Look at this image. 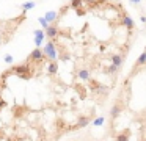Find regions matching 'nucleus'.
<instances>
[{
	"label": "nucleus",
	"mask_w": 146,
	"mask_h": 141,
	"mask_svg": "<svg viewBox=\"0 0 146 141\" xmlns=\"http://www.w3.org/2000/svg\"><path fill=\"white\" fill-rule=\"evenodd\" d=\"M58 69L35 49L0 74V141H60L93 121V103L61 80Z\"/></svg>",
	"instance_id": "nucleus-1"
},
{
	"label": "nucleus",
	"mask_w": 146,
	"mask_h": 141,
	"mask_svg": "<svg viewBox=\"0 0 146 141\" xmlns=\"http://www.w3.org/2000/svg\"><path fill=\"white\" fill-rule=\"evenodd\" d=\"M121 25H123L124 28H127L129 31H132L133 27H135V24H133L132 17H130V16H127V14H124L123 17H121Z\"/></svg>",
	"instance_id": "nucleus-2"
},
{
	"label": "nucleus",
	"mask_w": 146,
	"mask_h": 141,
	"mask_svg": "<svg viewBox=\"0 0 146 141\" xmlns=\"http://www.w3.org/2000/svg\"><path fill=\"white\" fill-rule=\"evenodd\" d=\"M143 64H146V50L138 56V60L135 61V68H140V66H143Z\"/></svg>",
	"instance_id": "nucleus-3"
},
{
	"label": "nucleus",
	"mask_w": 146,
	"mask_h": 141,
	"mask_svg": "<svg viewBox=\"0 0 146 141\" xmlns=\"http://www.w3.org/2000/svg\"><path fill=\"white\" fill-rule=\"evenodd\" d=\"M130 2H132V3H138L140 0H130Z\"/></svg>",
	"instance_id": "nucleus-4"
}]
</instances>
